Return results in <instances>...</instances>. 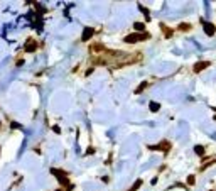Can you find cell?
<instances>
[{"mask_svg":"<svg viewBox=\"0 0 216 191\" xmlns=\"http://www.w3.org/2000/svg\"><path fill=\"white\" fill-rule=\"evenodd\" d=\"M91 53H93V54L105 53V46H103V44H100V42H96V44H93V46H91Z\"/></svg>","mask_w":216,"mask_h":191,"instance_id":"52a82bcc","label":"cell"},{"mask_svg":"<svg viewBox=\"0 0 216 191\" xmlns=\"http://www.w3.org/2000/svg\"><path fill=\"white\" fill-rule=\"evenodd\" d=\"M149 37V34H142V32H133V34H128L123 41H125L127 44H135V42H139V41H142V39H147Z\"/></svg>","mask_w":216,"mask_h":191,"instance_id":"6da1fadb","label":"cell"},{"mask_svg":"<svg viewBox=\"0 0 216 191\" xmlns=\"http://www.w3.org/2000/svg\"><path fill=\"white\" fill-rule=\"evenodd\" d=\"M149 108H150V110H152V112H157V110H159V108H161V105H159V103H155V102H152V103H150V105H149Z\"/></svg>","mask_w":216,"mask_h":191,"instance_id":"4fadbf2b","label":"cell"},{"mask_svg":"<svg viewBox=\"0 0 216 191\" xmlns=\"http://www.w3.org/2000/svg\"><path fill=\"white\" fill-rule=\"evenodd\" d=\"M150 149H152V151H164V152H169L171 144H169V140H162L161 144H157V146H150Z\"/></svg>","mask_w":216,"mask_h":191,"instance_id":"3957f363","label":"cell"},{"mask_svg":"<svg viewBox=\"0 0 216 191\" xmlns=\"http://www.w3.org/2000/svg\"><path fill=\"white\" fill-rule=\"evenodd\" d=\"M191 25L189 24H179V31H189Z\"/></svg>","mask_w":216,"mask_h":191,"instance_id":"5bb4252c","label":"cell"},{"mask_svg":"<svg viewBox=\"0 0 216 191\" xmlns=\"http://www.w3.org/2000/svg\"><path fill=\"white\" fill-rule=\"evenodd\" d=\"M36 49H37V42L34 39H29V41L25 42V51H27V53H32V51H36Z\"/></svg>","mask_w":216,"mask_h":191,"instance_id":"5b68a950","label":"cell"},{"mask_svg":"<svg viewBox=\"0 0 216 191\" xmlns=\"http://www.w3.org/2000/svg\"><path fill=\"white\" fill-rule=\"evenodd\" d=\"M161 27H162V31H164V36H165V37H172V29H171V27H165L164 24H162Z\"/></svg>","mask_w":216,"mask_h":191,"instance_id":"9c48e42d","label":"cell"},{"mask_svg":"<svg viewBox=\"0 0 216 191\" xmlns=\"http://www.w3.org/2000/svg\"><path fill=\"white\" fill-rule=\"evenodd\" d=\"M133 27H135V31H140V32H144V31H145V25L142 24V22H135V24H133Z\"/></svg>","mask_w":216,"mask_h":191,"instance_id":"30bf717a","label":"cell"},{"mask_svg":"<svg viewBox=\"0 0 216 191\" xmlns=\"http://www.w3.org/2000/svg\"><path fill=\"white\" fill-rule=\"evenodd\" d=\"M140 186H142V179H137V181H135V184H133V186H132L128 191H137Z\"/></svg>","mask_w":216,"mask_h":191,"instance_id":"8fae6325","label":"cell"},{"mask_svg":"<svg viewBox=\"0 0 216 191\" xmlns=\"http://www.w3.org/2000/svg\"><path fill=\"white\" fill-rule=\"evenodd\" d=\"M208 66H209V61H199V63L194 64V73H201V71L206 69Z\"/></svg>","mask_w":216,"mask_h":191,"instance_id":"277c9868","label":"cell"},{"mask_svg":"<svg viewBox=\"0 0 216 191\" xmlns=\"http://www.w3.org/2000/svg\"><path fill=\"white\" fill-rule=\"evenodd\" d=\"M53 174L54 176H57L59 178V183H63L64 186H66V190L69 191V190H73V186L69 184V181H68V178H66V174L63 171H57V169H53Z\"/></svg>","mask_w":216,"mask_h":191,"instance_id":"7a4b0ae2","label":"cell"},{"mask_svg":"<svg viewBox=\"0 0 216 191\" xmlns=\"http://www.w3.org/2000/svg\"><path fill=\"white\" fill-rule=\"evenodd\" d=\"M57 191H63V190H57Z\"/></svg>","mask_w":216,"mask_h":191,"instance_id":"2e32d148","label":"cell"},{"mask_svg":"<svg viewBox=\"0 0 216 191\" xmlns=\"http://www.w3.org/2000/svg\"><path fill=\"white\" fill-rule=\"evenodd\" d=\"M93 32H95V31H93L91 27H86V29L83 31V36H81V41H85V42H86V41H88V39H90L91 36H93Z\"/></svg>","mask_w":216,"mask_h":191,"instance_id":"ba28073f","label":"cell"},{"mask_svg":"<svg viewBox=\"0 0 216 191\" xmlns=\"http://www.w3.org/2000/svg\"><path fill=\"white\" fill-rule=\"evenodd\" d=\"M194 152L198 154V156H204V147L203 146H196L194 147Z\"/></svg>","mask_w":216,"mask_h":191,"instance_id":"7c38bea8","label":"cell"},{"mask_svg":"<svg viewBox=\"0 0 216 191\" xmlns=\"http://www.w3.org/2000/svg\"><path fill=\"white\" fill-rule=\"evenodd\" d=\"M187 183H189V184H194V176H193V174L187 178Z\"/></svg>","mask_w":216,"mask_h":191,"instance_id":"9a60e30c","label":"cell"},{"mask_svg":"<svg viewBox=\"0 0 216 191\" xmlns=\"http://www.w3.org/2000/svg\"><path fill=\"white\" fill-rule=\"evenodd\" d=\"M203 27H204V32L208 34V36H213L215 34V25L213 24H209V22H203Z\"/></svg>","mask_w":216,"mask_h":191,"instance_id":"8992f818","label":"cell"}]
</instances>
